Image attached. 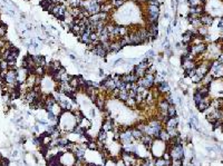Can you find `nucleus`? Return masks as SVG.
Wrapping results in <instances>:
<instances>
[{
  "label": "nucleus",
  "instance_id": "obj_25",
  "mask_svg": "<svg viewBox=\"0 0 223 166\" xmlns=\"http://www.w3.org/2000/svg\"><path fill=\"white\" fill-rule=\"evenodd\" d=\"M171 161H165L163 157H160V158H155L154 160V162H153V164H154V166H171Z\"/></svg>",
  "mask_w": 223,
  "mask_h": 166
},
{
  "label": "nucleus",
  "instance_id": "obj_8",
  "mask_svg": "<svg viewBox=\"0 0 223 166\" xmlns=\"http://www.w3.org/2000/svg\"><path fill=\"white\" fill-rule=\"evenodd\" d=\"M168 152L171 154L172 160H184L185 150L183 144L175 145V146H168Z\"/></svg>",
  "mask_w": 223,
  "mask_h": 166
},
{
  "label": "nucleus",
  "instance_id": "obj_18",
  "mask_svg": "<svg viewBox=\"0 0 223 166\" xmlns=\"http://www.w3.org/2000/svg\"><path fill=\"white\" fill-rule=\"evenodd\" d=\"M122 46L120 44V40H112L110 41V47H108V52H118L120 51Z\"/></svg>",
  "mask_w": 223,
  "mask_h": 166
},
{
  "label": "nucleus",
  "instance_id": "obj_23",
  "mask_svg": "<svg viewBox=\"0 0 223 166\" xmlns=\"http://www.w3.org/2000/svg\"><path fill=\"white\" fill-rule=\"evenodd\" d=\"M157 138L161 140H163V142H165V143H168L170 142V140H171V136H170V134H168V132L165 128H163V129L160 132L159 136H157Z\"/></svg>",
  "mask_w": 223,
  "mask_h": 166
},
{
  "label": "nucleus",
  "instance_id": "obj_13",
  "mask_svg": "<svg viewBox=\"0 0 223 166\" xmlns=\"http://www.w3.org/2000/svg\"><path fill=\"white\" fill-rule=\"evenodd\" d=\"M155 86H156L157 90L160 91V94H161L162 96H164V95L170 94V93H171V86H170V84H168L167 82H165V80L159 83V84H156Z\"/></svg>",
  "mask_w": 223,
  "mask_h": 166
},
{
  "label": "nucleus",
  "instance_id": "obj_29",
  "mask_svg": "<svg viewBox=\"0 0 223 166\" xmlns=\"http://www.w3.org/2000/svg\"><path fill=\"white\" fill-rule=\"evenodd\" d=\"M167 116L168 117H174V116H178V109H176V106H175V105H170V106H168Z\"/></svg>",
  "mask_w": 223,
  "mask_h": 166
},
{
  "label": "nucleus",
  "instance_id": "obj_15",
  "mask_svg": "<svg viewBox=\"0 0 223 166\" xmlns=\"http://www.w3.org/2000/svg\"><path fill=\"white\" fill-rule=\"evenodd\" d=\"M211 101H212V99H211L210 96H207V97H204L203 99H202V101H201L200 103H199V104H196L197 109H199L200 111H203V113H204V111H207V108H209L211 106Z\"/></svg>",
  "mask_w": 223,
  "mask_h": 166
},
{
  "label": "nucleus",
  "instance_id": "obj_4",
  "mask_svg": "<svg viewBox=\"0 0 223 166\" xmlns=\"http://www.w3.org/2000/svg\"><path fill=\"white\" fill-rule=\"evenodd\" d=\"M145 12H146V23L147 25L157 23L160 17V6L147 5L145 3Z\"/></svg>",
  "mask_w": 223,
  "mask_h": 166
},
{
  "label": "nucleus",
  "instance_id": "obj_28",
  "mask_svg": "<svg viewBox=\"0 0 223 166\" xmlns=\"http://www.w3.org/2000/svg\"><path fill=\"white\" fill-rule=\"evenodd\" d=\"M209 27H205V26H201L197 28V34H199V36L201 37H207V35H209Z\"/></svg>",
  "mask_w": 223,
  "mask_h": 166
},
{
  "label": "nucleus",
  "instance_id": "obj_3",
  "mask_svg": "<svg viewBox=\"0 0 223 166\" xmlns=\"http://www.w3.org/2000/svg\"><path fill=\"white\" fill-rule=\"evenodd\" d=\"M166 150H168L167 143H165V142L159 140V138H154L152 145L149 147V153H151V155L154 157V160L162 157Z\"/></svg>",
  "mask_w": 223,
  "mask_h": 166
},
{
  "label": "nucleus",
  "instance_id": "obj_5",
  "mask_svg": "<svg viewBox=\"0 0 223 166\" xmlns=\"http://www.w3.org/2000/svg\"><path fill=\"white\" fill-rule=\"evenodd\" d=\"M117 137H118V142L120 145L124 144H128L135 142L133 138L132 134V127H126V128H120L118 133H117Z\"/></svg>",
  "mask_w": 223,
  "mask_h": 166
},
{
  "label": "nucleus",
  "instance_id": "obj_14",
  "mask_svg": "<svg viewBox=\"0 0 223 166\" xmlns=\"http://www.w3.org/2000/svg\"><path fill=\"white\" fill-rule=\"evenodd\" d=\"M181 62H182V67L184 70H189V69H194L196 68V62L195 59H186V58H181Z\"/></svg>",
  "mask_w": 223,
  "mask_h": 166
},
{
  "label": "nucleus",
  "instance_id": "obj_12",
  "mask_svg": "<svg viewBox=\"0 0 223 166\" xmlns=\"http://www.w3.org/2000/svg\"><path fill=\"white\" fill-rule=\"evenodd\" d=\"M199 18H200V21H201V25H202V26L210 27V26H212L214 23V17L212 16V15H210L209 12H207V11H204Z\"/></svg>",
  "mask_w": 223,
  "mask_h": 166
},
{
  "label": "nucleus",
  "instance_id": "obj_45",
  "mask_svg": "<svg viewBox=\"0 0 223 166\" xmlns=\"http://www.w3.org/2000/svg\"><path fill=\"white\" fill-rule=\"evenodd\" d=\"M144 1H145V2H149V0H144Z\"/></svg>",
  "mask_w": 223,
  "mask_h": 166
},
{
  "label": "nucleus",
  "instance_id": "obj_10",
  "mask_svg": "<svg viewBox=\"0 0 223 166\" xmlns=\"http://www.w3.org/2000/svg\"><path fill=\"white\" fill-rule=\"evenodd\" d=\"M120 158L123 160L126 166H134L138 160V157L133 153H126V152H120Z\"/></svg>",
  "mask_w": 223,
  "mask_h": 166
},
{
  "label": "nucleus",
  "instance_id": "obj_26",
  "mask_svg": "<svg viewBox=\"0 0 223 166\" xmlns=\"http://www.w3.org/2000/svg\"><path fill=\"white\" fill-rule=\"evenodd\" d=\"M91 34L92 33H86L85 31L84 34H81V37H79V41L85 44V45L87 46L89 44H92V40H91Z\"/></svg>",
  "mask_w": 223,
  "mask_h": 166
},
{
  "label": "nucleus",
  "instance_id": "obj_44",
  "mask_svg": "<svg viewBox=\"0 0 223 166\" xmlns=\"http://www.w3.org/2000/svg\"><path fill=\"white\" fill-rule=\"evenodd\" d=\"M221 129H222V132H223V124H222V126H221Z\"/></svg>",
  "mask_w": 223,
  "mask_h": 166
},
{
  "label": "nucleus",
  "instance_id": "obj_7",
  "mask_svg": "<svg viewBox=\"0 0 223 166\" xmlns=\"http://www.w3.org/2000/svg\"><path fill=\"white\" fill-rule=\"evenodd\" d=\"M58 161L59 163L62 164V166H75L77 158L74 155V153L66 150V152H63L62 154H59Z\"/></svg>",
  "mask_w": 223,
  "mask_h": 166
},
{
  "label": "nucleus",
  "instance_id": "obj_9",
  "mask_svg": "<svg viewBox=\"0 0 223 166\" xmlns=\"http://www.w3.org/2000/svg\"><path fill=\"white\" fill-rule=\"evenodd\" d=\"M212 74V76L214 77V79H221L223 78V64L213 60L210 64V72Z\"/></svg>",
  "mask_w": 223,
  "mask_h": 166
},
{
  "label": "nucleus",
  "instance_id": "obj_37",
  "mask_svg": "<svg viewBox=\"0 0 223 166\" xmlns=\"http://www.w3.org/2000/svg\"><path fill=\"white\" fill-rule=\"evenodd\" d=\"M162 157H163L165 161H171L172 160V158H171V154H170V152H168V150H166V152L164 153V155H163Z\"/></svg>",
  "mask_w": 223,
  "mask_h": 166
},
{
  "label": "nucleus",
  "instance_id": "obj_1",
  "mask_svg": "<svg viewBox=\"0 0 223 166\" xmlns=\"http://www.w3.org/2000/svg\"><path fill=\"white\" fill-rule=\"evenodd\" d=\"M77 126V122L71 111H64L58 117V127L63 134H68Z\"/></svg>",
  "mask_w": 223,
  "mask_h": 166
},
{
  "label": "nucleus",
  "instance_id": "obj_36",
  "mask_svg": "<svg viewBox=\"0 0 223 166\" xmlns=\"http://www.w3.org/2000/svg\"><path fill=\"white\" fill-rule=\"evenodd\" d=\"M145 58H149V59H152L153 57H155V52H154V50L153 49H149V50H147L145 54Z\"/></svg>",
  "mask_w": 223,
  "mask_h": 166
},
{
  "label": "nucleus",
  "instance_id": "obj_46",
  "mask_svg": "<svg viewBox=\"0 0 223 166\" xmlns=\"http://www.w3.org/2000/svg\"><path fill=\"white\" fill-rule=\"evenodd\" d=\"M87 166H92V165H87ZM100 166H103V165H100Z\"/></svg>",
  "mask_w": 223,
  "mask_h": 166
},
{
  "label": "nucleus",
  "instance_id": "obj_17",
  "mask_svg": "<svg viewBox=\"0 0 223 166\" xmlns=\"http://www.w3.org/2000/svg\"><path fill=\"white\" fill-rule=\"evenodd\" d=\"M92 125H93V122L91 121V118L86 117V116H84V117L81 119V122L78 123V126H81V128H84L86 132L89 130V128L92 127Z\"/></svg>",
  "mask_w": 223,
  "mask_h": 166
},
{
  "label": "nucleus",
  "instance_id": "obj_47",
  "mask_svg": "<svg viewBox=\"0 0 223 166\" xmlns=\"http://www.w3.org/2000/svg\"><path fill=\"white\" fill-rule=\"evenodd\" d=\"M222 2H223V0H222Z\"/></svg>",
  "mask_w": 223,
  "mask_h": 166
},
{
  "label": "nucleus",
  "instance_id": "obj_2",
  "mask_svg": "<svg viewBox=\"0 0 223 166\" xmlns=\"http://www.w3.org/2000/svg\"><path fill=\"white\" fill-rule=\"evenodd\" d=\"M163 128H164V124H163L161 121H159L157 118H152V119H149V122H146L145 132H144V134L149 135V136L154 137V138H157L160 132H161Z\"/></svg>",
  "mask_w": 223,
  "mask_h": 166
},
{
  "label": "nucleus",
  "instance_id": "obj_35",
  "mask_svg": "<svg viewBox=\"0 0 223 166\" xmlns=\"http://www.w3.org/2000/svg\"><path fill=\"white\" fill-rule=\"evenodd\" d=\"M183 160H172L171 162V166H183Z\"/></svg>",
  "mask_w": 223,
  "mask_h": 166
},
{
  "label": "nucleus",
  "instance_id": "obj_40",
  "mask_svg": "<svg viewBox=\"0 0 223 166\" xmlns=\"http://www.w3.org/2000/svg\"><path fill=\"white\" fill-rule=\"evenodd\" d=\"M172 33V25H170V26L167 27V30H166V34L167 35H170V34Z\"/></svg>",
  "mask_w": 223,
  "mask_h": 166
},
{
  "label": "nucleus",
  "instance_id": "obj_16",
  "mask_svg": "<svg viewBox=\"0 0 223 166\" xmlns=\"http://www.w3.org/2000/svg\"><path fill=\"white\" fill-rule=\"evenodd\" d=\"M204 11H205V10H204V5L195 6V7H190V9H189V16L200 17Z\"/></svg>",
  "mask_w": 223,
  "mask_h": 166
},
{
  "label": "nucleus",
  "instance_id": "obj_19",
  "mask_svg": "<svg viewBox=\"0 0 223 166\" xmlns=\"http://www.w3.org/2000/svg\"><path fill=\"white\" fill-rule=\"evenodd\" d=\"M153 140H154V137L149 136V135H146V134H144L142 136V138L139 140V143L143 144L145 147H147L149 150V147H151V145H152Z\"/></svg>",
  "mask_w": 223,
  "mask_h": 166
},
{
  "label": "nucleus",
  "instance_id": "obj_41",
  "mask_svg": "<svg viewBox=\"0 0 223 166\" xmlns=\"http://www.w3.org/2000/svg\"><path fill=\"white\" fill-rule=\"evenodd\" d=\"M220 34H221V35H220V39H219V41H220L221 44L223 45V31H222V33H220Z\"/></svg>",
  "mask_w": 223,
  "mask_h": 166
},
{
  "label": "nucleus",
  "instance_id": "obj_27",
  "mask_svg": "<svg viewBox=\"0 0 223 166\" xmlns=\"http://www.w3.org/2000/svg\"><path fill=\"white\" fill-rule=\"evenodd\" d=\"M128 97H129V95H128V91H127L126 89H123V90L118 91V95H117V99H118V101L125 103V101L128 99Z\"/></svg>",
  "mask_w": 223,
  "mask_h": 166
},
{
  "label": "nucleus",
  "instance_id": "obj_39",
  "mask_svg": "<svg viewBox=\"0 0 223 166\" xmlns=\"http://www.w3.org/2000/svg\"><path fill=\"white\" fill-rule=\"evenodd\" d=\"M0 166H9V162H8L6 158H3V160L0 162Z\"/></svg>",
  "mask_w": 223,
  "mask_h": 166
},
{
  "label": "nucleus",
  "instance_id": "obj_30",
  "mask_svg": "<svg viewBox=\"0 0 223 166\" xmlns=\"http://www.w3.org/2000/svg\"><path fill=\"white\" fill-rule=\"evenodd\" d=\"M203 98H204V97H203V96H202V94H201L200 91L195 89V91H194V94H193V101H194V103H195V105L199 104V103H200V101H202Z\"/></svg>",
  "mask_w": 223,
  "mask_h": 166
},
{
  "label": "nucleus",
  "instance_id": "obj_31",
  "mask_svg": "<svg viewBox=\"0 0 223 166\" xmlns=\"http://www.w3.org/2000/svg\"><path fill=\"white\" fill-rule=\"evenodd\" d=\"M125 1H126V0H113V2L112 3H113L114 9H118L120 7H123Z\"/></svg>",
  "mask_w": 223,
  "mask_h": 166
},
{
  "label": "nucleus",
  "instance_id": "obj_11",
  "mask_svg": "<svg viewBox=\"0 0 223 166\" xmlns=\"http://www.w3.org/2000/svg\"><path fill=\"white\" fill-rule=\"evenodd\" d=\"M116 124H115V122L114 119L112 118H106V119H104L103 124H102V130L104 132H106V133H112L114 130L116 129Z\"/></svg>",
  "mask_w": 223,
  "mask_h": 166
},
{
  "label": "nucleus",
  "instance_id": "obj_24",
  "mask_svg": "<svg viewBox=\"0 0 223 166\" xmlns=\"http://www.w3.org/2000/svg\"><path fill=\"white\" fill-rule=\"evenodd\" d=\"M132 134H133V138L135 142H139V140L142 138V136L144 135L142 130H139L136 126L132 127Z\"/></svg>",
  "mask_w": 223,
  "mask_h": 166
},
{
  "label": "nucleus",
  "instance_id": "obj_20",
  "mask_svg": "<svg viewBox=\"0 0 223 166\" xmlns=\"http://www.w3.org/2000/svg\"><path fill=\"white\" fill-rule=\"evenodd\" d=\"M178 123H180V119H178V116H174V117H168V119L166 121V123L164 124L165 128H172V127H178Z\"/></svg>",
  "mask_w": 223,
  "mask_h": 166
},
{
  "label": "nucleus",
  "instance_id": "obj_21",
  "mask_svg": "<svg viewBox=\"0 0 223 166\" xmlns=\"http://www.w3.org/2000/svg\"><path fill=\"white\" fill-rule=\"evenodd\" d=\"M193 35L191 34L190 30H186L183 35H182V45H191L192 40H193Z\"/></svg>",
  "mask_w": 223,
  "mask_h": 166
},
{
  "label": "nucleus",
  "instance_id": "obj_42",
  "mask_svg": "<svg viewBox=\"0 0 223 166\" xmlns=\"http://www.w3.org/2000/svg\"><path fill=\"white\" fill-rule=\"evenodd\" d=\"M200 1H201V2H202V3H203V5H205V2H207V0H200Z\"/></svg>",
  "mask_w": 223,
  "mask_h": 166
},
{
  "label": "nucleus",
  "instance_id": "obj_22",
  "mask_svg": "<svg viewBox=\"0 0 223 166\" xmlns=\"http://www.w3.org/2000/svg\"><path fill=\"white\" fill-rule=\"evenodd\" d=\"M214 80V77L212 76V74L211 72H207V74H205V75L202 77V79H201V84L203 85V86H209L210 87L211 83Z\"/></svg>",
  "mask_w": 223,
  "mask_h": 166
},
{
  "label": "nucleus",
  "instance_id": "obj_43",
  "mask_svg": "<svg viewBox=\"0 0 223 166\" xmlns=\"http://www.w3.org/2000/svg\"><path fill=\"white\" fill-rule=\"evenodd\" d=\"M69 57H70V59H73V60H75V56H74V55H70V56H69Z\"/></svg>",
  "mask_w": 223,
  "mask_h": 166
},
{
  "label": "nucleus",
  "instance_id": "obj_6",
  "mask_svg": "<svg viewBox=\"0 0 223 166\" xmlns=\"http://www.w3.org/2000/svg\"><path fill=\"white\" fill-rule=\"evenodd\" d=\"M81 7H83L91 16L100 12V3L95 0H83Z\"/></svg>",
  "mask_w": 223,
  "mask_h": 166
},
{
  "label": "nucleus",
  "instance_id": "obj_38",
  "mask_svg": "<svg viewBox=\"0 0 223 166\" xmlns=\"http://www.w3.org/2000/svg\"><path fill=\"white\" fill-rule=\"evenodd\" d=\"M116 166H126V165H125V163L123 162V160H122L120 157H118L116 160Z\"/></svg>",
  "mask_w": 223,
  "mask_h": 166
},
{
  "label": "nucleus",
  "instance_id": "obj_33",
  "mask_svg": "<svg viewBox=\"0 0 223 166\" xmlns=\"http://www.w3.org/2000/svg\"><path fill=\"white\" fill-rule=\"evenodd\" d=\"M186 2H188V5L190 7H195V6H201V5H203L200 0H186Z\"/></svg>",
  "mask_w": 223,
  "mask_h": 166
},
{
  "label": "nucleus",
  "instance_id": "obj_32",
  "mask_svg": "<svg viewBox=\"0 0 223 166\" xmlns=\"http://www.w3.org/2000/svg\"><path fill=\"white\" fill-rule=\"evenodd\" d=\"M103 166H116V160L114 158V157H112V158H107L106 161H105V163L103 164Z\"/></svg>",
  "mask_w": 223,
  "mask_h": 166
},
{
  "label": "nucleus",
  "instance_id": "obj_34",
  "mask_svg": "<svg viewBox=\"0 0 223 166\" xmlns=\"http://www.w3.org/2000/svg\"><path fill=\"white\" fill-rule=\"evenodd\" d=\"M185 72V76L186 77H189V78H192L195 74H196V72H195V68L194 69H189V70H184Z\"/></svg>",
  "mask_w": 223,
  "mask_h": 166
}]
</instances>
